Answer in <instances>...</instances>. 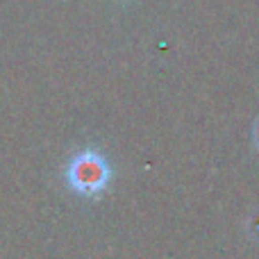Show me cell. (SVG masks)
<instances>
[{"label": "cell", "mask_w": 259, "mask_h": 259, "mask_svg": "<svg viewBox=\"0 0 259 259\" xmlns=\"http://www.w3.org/2000/svg\"><path fill=\"white\" fill-rule=\"evenodd\" d=\"M255 134H257V141H259V127H257V132H255Z\"/></svg>", "instance_id": "cell-2"}, {"label": "cell", "mask_w": 259, "mask_h": 259, "mask_svg": "<svg viewBox=\"0 0 259 259\" xmlns=\"http://www.w3.org/2000/svg\"><path fill=\"white\" fill-rule=\"evenodd\" d=\"M112 170L103 155L94 150H82L71 159L66 168V180L80 196H98L107 187Z\"/></svg>", "instance_id": "cell-1"}]
</instances>
